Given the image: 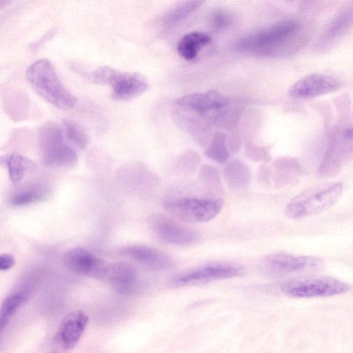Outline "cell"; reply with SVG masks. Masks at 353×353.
I'll return each mask as SVG.
<instances>
[{
	"label": "cell",
	"instance_id": "cell-1",
	"mask_svg": "<svg viewBox=\"0 0 353 353\" xmlns=\"http://www.w3.org/2000/svg\"><path fill=\"white\" fill-rule=\"evenodd\" d=\"M299 25L292 20H283L254 31L236 43L239 50L259 54H273L297 47L301 40Z\"/></svg>",
	"mask_w": 353,
	"mask_h": 353
},
{
	"label": "cell",
	"instance_id": "cell-2",
	"mask_svg": "<svg viewBox=\"0 0 353 353\" xmlns=\"http://www.w3.org/2000/svg\"><path fill=\"white\" fill-rule=\"evenodd\" d=\"M26 77L35 92L53 105L63 110L76 105V98L62 84L49 60L40 59L30 65Z\"/></svg>",
	"mask_w": 353,
	"mask_h": 353
},
{
	"label": "cell",
	"instance_id": "cell-3",
	"mask_svg": "<svg viewBox=\"0 0 353 353\" xmlns=\"http://www.w3.org/2000/svg\"><path fill=\"white\" fill-rule=\"evenodd\" d=\"M341 183L319 185L307 188L293 198L286 205V215L294 219L320 213L332 206L341 197Z\"/></svg>",
	"mask_w": 353,
	"mask_h": 353
},
{
	"label": "cell",
	"instance_id": "cell-4",
	"mask_svg": "<svg viewBox=\"0 0 353 353\" xmlns=\"http://www.w3.org/2000/svg\"><path fill=\"white\" fill-rule=\"evenodd\" d=\"M281 290L286 294L296 298L330 296L345 293L348 285L330 276H310L285 282Z\"/></svg>",
	"mask_w": 353,
	"mask_h": 353
},
{
	"label": "cell",
	"instance_id": "cell-5",
	"mask_svg": "<svg viewBox=\"0 0 353 353\" xmlns=\"http://www.w3.org/2000/svg\"><path fill=\"white\" fill-rule=\"evenodd\" d=\"M223 206L221 199L184 198L165 204V208L177 219L188 223H204L213 219Z\"/></svg>",
	"mask_w": 353,
	"mask_h": 353
},
{
	"label": "cell",
	"instance_id": "cell-6",
	"mask_svg": "<svg viewBox=\"0 0 353 353\" xmlns=\"http://www.w3.org/2000/svg\"><path fill=\"white\" fill-rule=\"evenodd\" d=\"M323 264L321 259L314 256L277 253L266 256L261 263L260 268L266 276L280 277L292 273L318 270Z\"/></svg>",
	"mask_w": 353,
	"mask_h": 353
},
{
	"label": "cell",
	"instance_id": "cell-7",
	"mask_svg": "<svg viewBox=\"0 0 353 353\" xmlns=\"http://www.w3.org/2000/svg\"><path fill=\"white\" fill-rule=\"evenodd\" d=\"M242 270L228 264H209L188 272L171 281L174 287L200 285L212 281L230 279L241 274Z\"/></svg>",
	"mask_w": 353,
	"mask_h": 353
},
{
	"label": "cell",
	"instance_id": "cell-8",
	"mask_svg": "<svg viewBox=\"0 0 353 353\" xmlns=\"http://www.w3.org/2000/svg\"><path fill=\"white\" fill-rule=\"evenodd\" d=\"M343 85V81L336 77L315 73L298 80L291 86L288 94L295 99H310L335 92Z\"/></svg>",
	"mask_w": 353,
	"mask_h": 353
},
{
	"label": "cell",
	"instance_id": "cell-9",
	"mask_svg": "<svg viewBox=\"0 0 353 353\" xmlns=\"http://www.w3.org/2000/svg\"><path fill=\"white\" fill-rule=\"evenodd\" d=\"M150 225L154 234L162 241L176 245H189L199 241L198 233L188 227L161 215H154Z\"/></svg>",
	"mask_w": 353,
	"mask_h": 353
},
{
	"label": "cell",
	"instance_id": "cell-10",
	"mask_svg": "<svg viewBox=\"0 0 353 353\" xmlns=\"http://www.w3.org/2000/svg\"><path fill=\"white\" fill-rule=\"evenodd\" d=\"M63 263L72 272L98 280H103L108 264L81 248H72L65 252Z\"/></svg>",
	"mask_w": 353,
	"mask_h": 353
},
{
	"label": "cell",
	"instance_id": "cell-11",
	"mask_svg": "<svg viewBox=\"0 0 353 353\" xmlns=\"http://www.w3.org/2000/svg\"><path fill=\"white\" fill-rule=\"evenodd\" d=\"M108 84L112 88V98L117 101L133 99L148 88L146 79L140 74L121 72L112 69Z\"/></svg>",
	"mask_w": 353,
	"mask_h": 353
},
{
	"label": "cell",
	"instance_id": "cell-12",
	"mask_svg": "<svg viewBox=\"0 0 353 353\" xmlns=\"http://www.w3.org/2000/svg\"><path fill=\"white\" fill-rule=\"evenodd\" d=\"M118 294L130 296L138 288V276L134 268L124 262L108 263L103 278Z\"/></svg>",
	"mask_w": 353,
	"mask_h": 353
},
{
	"label": "cell",
	"instance_id": "cell-13",
	"mask_svg": "<svg viewBox=\"0 0 353 353\" xmlns=\"http://www.w3.org/2000/svg\"><path fill=\"white\" fill-rule=\"evenodd\" d=\"M88 321V316L81 310L68 314L63 319L55 336L58 347L63 350L73 348L84 333Z\"/></svg>",
	"mask_w": 353,
	"mask_h": 353
},
{
	"label": "cell",
	"instance_id": "cell-14",
	"mask_svg": "<svg viewBox=\"0 0 353 353\" xmlns=\"http://www.w3.org/2000/svg\"><path fill=\"white\" fill-rule=\"evenodd\" d=\"M121 254L151 270H165L170 269L174 265L172 259L167 254L145 245H130L123 248Z\"/></svg>",
	"mask_w": 353,
	"mask_h": 353
},
{
	"label": "cell",
	"instance_id": "cell-15",
	"mask_svg": "<svg viewBox=\"0 0 353 353\" xmlns=\"http://www.w3.org/2000/svg\"><path fill=\"white\" fill-rule=\"evenodd\" d=\"M228 98L222 94L210 90L205 93H192L177 99L174 103L177 107L188 110L202 116L221 109L227 105Z\"/></svg>",
	"mask_w": 353,
	"mask_h": 353
},
{
	"label": "cell",
	"instance_id": "cell-16",
	"mask_svg": "<svg viewBox=\"0 0 353 353\" xmlns=\"http://www.w3.org/2000/svg\"><path fill=\"white\" fill-rule=\"evenodd\" d=\"M342 138L339 136L332 141L330 148L321 166V174L324 176H332L337 172L343 165V161L348 156L349 143L352 140V129H347L343 133Z\"/></svg>",
	"mask_w": 353,
	"mask_h": 353
},
{
	"label": "cell",
	"instance_id": "cell-17",
	"mask_svg": "<svg viewBox=\"0 0 353 353\" xmlns=\"http://www.w3.org/2000/svg\"><path fill=\"white\" fill-rule=\"evenodd\" d=\"M46 165L54 168H70L78 162V156L70 146L64 143L42 154Z\"/></svg>",
	"mask_w": 353,
	"mask_h": 353
},
{
	"label": "cell",
	"instance_id": "cell-18",
	"mask_svg": "<svg viewBox=\"0 0 353 353\" xmlns=\"http://www.w3.org/2000/svg\"><path fill=\"white\" fill-rule=\"evenodd\" d=\"M210 35L202 32H192L182 37L177 46L178 53L183 59L190 61L194 59L201 46L210 43Z\"/></svg>",
	"mask_w": 353,
	"mask_h": 353
},
{
	"label": "cell",
	"instance_id": "cell-19",
	"mask_svg": "<svg viewBox=\"0 0 353 353\" xmlns=\"http://www.w3.org/2000/svg\"><path fill=\"white\" fill-rule=\"evenodd\" d=\"M352 23L351 11H345L335 17L322 34L321 44L326 46L339 39L346 32Z\"/></svg>",
	"mask_w": 353,
	"mask_h": 353
},
{
	"label": "cell",
	"instance_id": "cell-20",
	"mask_svg": "<svg viewBox=\"0 0 353 353\" xmlns=\"http://www.w3.org/2000/svg\"><path fill=\"white\" fill-rule=\"evenodd\" d=\"M205 1L182 0L162 17L161 23L165 26H171L183 21L201 7Z\"/></svg>",
	"mask_w": 353,
	"mask_h": 353
},
{
	"label": "cell",
	"instance_id": "cell-21",
	"mask_svg": "<svg viewBox=\"0 0 353 353\" xmlns=\"http://www.w3.org/2000/svg\"><path fill=\"white\" fill-rule=\"evenodd\" d=\"M38 141L40 150L43 154L64 143L63 132L56 123L48 121L39 128Z\"/></svg>",
	"mask_w": 353,
	"mask_h": 353
},
{
	"label": "cell",
	"instance_id": "cell-22",
	"mask_svg": "<svg viewBox=\"0 0 353 353\" xmlns=\"http://www.w3.org/2000/svg\"><path fill=\"white\" fill-rule=\"evenodd\" d=\"M6 164L8 170L10 180L14 183L20 181L28 170L34 169V163L29 159L19 154L10 155Z\"/></svg>",
	"mask_w": 353,
	"mask_h": 353
},
{
	"label": "cell",
	"instance_id": "cell-23",
	"mask_svg": "<svg viewBox=\"0 0 353 353\" xmlns=\"http://www.w3.org/2000/svg\"><path fill=\"white\" fill-rule=\"evenodd\" d=\"M25 299L23 292H17L8 296L0 307V332L9 323Z\"/></svg>",
	"mask_w": 353,
	"mask_h": 353
},
{
	"label": "cell",
	"instance_id": "cell-24",
	"mask_svg": "<svg viewBox=\"0 0 353 353\" xmlns=\"http://www.w3.org/2000/svg\"><path fill=\"white\" fill-rule=\"evenodd\" d=\"M62 125L64 134L72 144L81 150L87 147L89 143L88 135L79 123L65 119L63 120Z\"/></svg>",
	"mask_w": 353,
	"mask_h": 353
},
{
	"label": "cell",
	"instance_id": "cell-25",
	"mask_svg": "<svg viewBox=\"0 0 353 353\" xmlns=\"http://www.w3.org/2000/svg\"><path fill=\"white\" fill-rule=\"evenodd\" d=\"M225 141L223 134L216 132L205 150V155L219 163L225 162L230 157Z\"/></svg>",
	"mask_w": 353,
	"mask_h": 353
},
{
	"label": "cell",
	"instance_id": "cell-26",
	"mask_svg": "<svg viewBox=\"0 0 353 353\" xmlns=\"http://www.w3.org/2000/svg\"><path fill=\"white\" fill-rule=\"evenodd\" d=\"M46 190L43 188L31 186L14 194L10 203L12 205L21 206L40 201L43 199Z\"/></svg>",
	"mask_w": 353,
	"mask_h": 353
},
{
	"label": "cell",
	"instance_id": "cell-27",
	"mask_svg": "<svg viewBox=\"0 0 353 353\" xmlns=\"http://www.w3.org/2000/svg\"><path fill=\"white\" fill-rule=\"evenodd\" d=\"M231 19L228 12L222 10L214 11L210 17V23L212 28L221 30L229 26Z\"/></svg>",
	"mask_w": 353,
	"mask_h": 353
},
{
	"label": "cell",
	"instance_id": "cell-28",
	"mask_svg": "<svg viewBox=\"0 0 353 353\" xmlns=\"http://www.w3.org/2000/svg\"><path fill=\"white\" fill-rule=\"evenodd\" d=\"M15 263L14 257L8 254H0V270L10 269Z\"/></svg>",
	"mask_w": 353,
	"mask_h": 353
},
{
	"label": "cell",
	"instance_id": "cell-29",
	"mask_svg": "<svg viewBox=\"0 0 353 353\" xmlns=\"http://www.w3.org/2000/svg\"><path fill=\"white\" fill-rule=\"evenodd\" d=\"M8 0H0V8L6 4Z\"/></svg>",
	"mask_w": 353,
	"mask_h": 353
}]
</instances>
